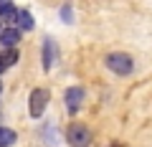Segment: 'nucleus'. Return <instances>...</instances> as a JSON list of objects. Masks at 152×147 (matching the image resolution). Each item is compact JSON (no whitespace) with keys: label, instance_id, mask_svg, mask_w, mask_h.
<instances>
[{"label":"nucleus","instance_id":"nucleus-1","mask_svg":"<svg viewBox=\"0 0 152 147\" xmlns=\"http://www.w3.org/2000/svg\"><path fill=\"white\" fill-rule=\"evenodd\" d=\"M66 140H69L71 147H89V142H91V132H89L86 124L74 122V124L69 127V132H66Z\"/></svg>","mask_w":152,"mask_h":147},{"label":"nucleus","instance_id":"nucleus-2","mask_svg":"<svg viewBox=\"0 0 152 147\" xmlns=\"http://www.w3.org/2000/svg\"><path fill=\"white\" fill-rule=\"evenodd\" d=\"M46 104H48V91H46V89H33V91H31V99H28V112H31L33 119L43 117Z\"/></svg>","mask_w":152,"mask_h":147},{"label":"nucleus","instance_id":"nucleus-3","mask_svg":"<svg viewBox=\"0 0 152 147\" xmlns=\"http://www.w3.org/2000/svg\"><path fill=\"white\" fill-rule=\"evenodd\" d=\"M107 66L114 71V74H119V76H127L132 71V59L127 53H109L107 56Z\"/></svg>","mask_w":152,"mask_h":147},{"label":"nucleus","instance_id":"nucleus-4","mask_svg":"<svg viewBox=\"0 0 152 147\" xmlns=\"http://www.w3.org/2000/svg\"><path fill=\"white\" fill-rule=\"evenodd\" d=\"M81 99H84V89H81V86H74V89L66 91V109H69L71 114L81 107Z\"/></svg>","mask_w":152,"mask_h":147},{"label":"nucleus","instance_id":"nucleus-5","mask_svg":"<svg viewBox=\"0 0 152 147\" xmlns=\"http://www.w3.org/2000/svg\"><path fill=\"white\" fill-rule=\"evenodd\" d=\"M18 41H20L18 28H5V31H0V43L5 46V48H15Z\"/></svg>","mask_w":152,"mask_h":147},{"label":"nucleus","instance_id":"nucleus-6","mask_svg":"<svg viewBox=\"0 0 152 147\" xmlns=\"http://www.w3.org/2000/svg\"><path fill=\"white\" fill-rule=\"evenodd\" d=\"M18 8L13 5V0H0V20H15Z\"/></svg>","mask_w":152,"mask_h":147},{"label":"nucleus","instance_id":"nucleus-7","mask_svg":"<svg viewBox=\"0 0 152 147\" xmlns=\"http://www.w3.org/2000/svg\"><path fill=\"white\" fill-rule=\"evenodd\" d=\"M15 23H18L20 31H31V28H33V15L28 10H18L15 13Z\"/></svg>","mask_w":152,"mask_h":147},{"label":"nucleus","instance_id":"nucleus-8","mask_svg":"<svg viewBox=\"0 0 152 147\" xmlns=\"http://www.w3.org/2000/svg\"><path fill=\"white\" fill-rule=\"evenodd\" d=\"M15 61H18V51H15V48H8L5 53L0 56V71H5L8 66H13Z\"/></svg>","mask_w":152,"mask_h":147},{"label":"nucleus","instance_id":"nucleus-9","mask_svg":"<svg viewBox=\"0 0 152 147\" xmlns=\"http://www.w3.org/2000/svg\"><path fill=\"white\" fill-rule=\"evenodd\" d=\"M15 142V132L8 127H0V147H10Z\"/></svg>","mask_w":152,"mask_h":147},{"label":"nucleus","instance_id":"nucleus-10","mask_svg":"<svg viewBox=\"0 0 152 147\" xmlns=\"http://www.w3.org/2000/svg\"><path fill=\"white\" fill-rule=\"evenodd\" d=\"M51 41H46V51H43V69H51Z\"/></svg>","mask_w":152,"mask_h":147}]
</instances>
